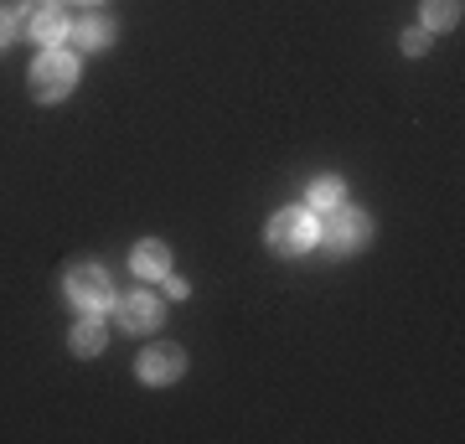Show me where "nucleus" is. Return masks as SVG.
Returning <instances> with one entry per match:
<instances>
[{
	"label": "nucleus",
	"mask_w": 465,
	"mask_h": 444,
	"mask_svg": "<svg viewBox=\"0 0 465 444\" xmlns=\"http://www.w3.org/2000/svg\"><path fill=\"white\" fill-rule=\"evenodd\" d=\"M73 88H78V57L63 52V47H42L36 52L32 73H26V94H32L36 104H63Z\"/></svg>",
	"instance_id": "nucleus-1"
},
{
	"label": "nucleus",
	"mask_w": 465,
	"mask_h": 444,
	"mask_svg": "<svg viewBox=\"0 0 465 444\" xmlns=\"http://www.w3.org/2000/svg\"><path fill=\"white\" fill-rule=\"evenodd\" d=\"M367 243H372V217L362 207H331L326 222H321V232H316V248H326L331 259H351Z\"/></svg>",
	"instance_id": "nucleus-2"
},
{
	"label": "nucleus",
	"mask_w": 465,
	"mask_h": 444,
	"mask_svg": "<svg viewBox=\"0 0 465 444\" xmlns=\"http://www.w3.org/2000/svg\"><path fill=\"white\" fill-rule=\"evenodd\" d=\"M316 232H321V217L311 212V207H280V212L269 217L264 238L280 259H300V253L316 248Z\"/></svg>",
	"instance_id": "nucleus-3"
},
{
	"label": "nucleus",
	"mask_w": 465,
	"mask_h": 444,
	"mask_svg": "<svg viewBox=\"0 0 465 444\" xmlns=\"http://www.w3.org/2000/svg\"><path fill=\"white\" fill-rule=\"evenodd\" d=\"M67 11L63 0H26L16 11V32H26V42H36V47H57V42H67Z\"/></svg>",
	"instance_id": "nucleus-4"
},
{
	"label": "nucleus",
	"mask_w": 465,
	"mask_h": 444,
	"mask_svg": "<svg viewBox=\"0 0 465 444\" xmlns=\"http://www.w3.org/2000/svg\"><path fill=\"white\" fill-rule=\"evenodd\" d=\"M63 295L78 305V311H109L114 305V280L104 263H73L63 280Z\"/></svg>",
	"instance_id": "nucleus-5"
},
{
	"label": "nucleus",
	"mask_w": 465,
	"mask_h": 444,
	"mask_svg": "<svg viewBox=\"0 0 465 444\" xmlns=\"http://www.w3.org/2000/svg\"><path fill=\"white\" fill-rule=\"evenodd\" d=\"M134 378L145 388H171V382L186 378V351L176 341H150L140 357H134Z\"/></svg>",
	"instance_id": "nucleus-6"
},
{
	"label": "nucleus",
	"mask_w": 465,
	"mask_h": 444,
	"mask_svg": "<svg viewBox=\"0 0 465 444\" xmlns=\"http://www.w3.org/2000/svg\"><path fill=\"white\" fill-rule=\"evenodd\" d=\"M161 321H166V305L150 295V290H124V295H114V326L124 336H150V331H161Z\"/></svg>",
	"instance_id": "nucleus-7"
},
{
	"label": "nucleus",
	"mask_w": 465,
	"mask_h": 444,
	"mask_svg": "<svg viewBox=\"0 0 465 444\" xmlns=\"http://www.w3.org/2000/svg\"><path fill=\"white\" fill-rule=\"evenodd\" d=\"M104 346H109L104 311H78V326L67 331V351H73V357H99Z\"/></svg>",
	"instance_id": "nucleus-8"
},
{
	"label": "nucleus",
	"mask_w": 465,
	"mask_h": 444,
	"mask_svg": "<svg viewBox=\"0 0 465 444\" xmlns=\"http://www.w3.org/2000/svg\"><path fill=\"white\" fill-rule=\"evenodd\" d=\"M67 42H73L78 52H104V47H114V21L94 11V16H84V21H73V26H67Z\"/></svg>",
	"instance_id": "nucleus-9"
},
{
	"label": "nucleus",
	"mask_w": 465,
	"mask_h": 444,
	"mask_svg": "<svg viewBox=\"0 0 465 444\" xmlns=\"http://www.w3.org/2000/svg\"><path fill=\"white\" fill-rule=\"evenodd\" d=\"M130 269L140 280H161V274H171V248L161 238H140L130 253Z\"/></svg>",
	"instance_id": "nucleus-10"
},
{
	"label": "nucleus",
	"mask_w": 465,
	"mask_h": 444,
	"mask_svg": "<svg viewBox=\"0 0 465 444\" xmlns=\"http://www.w3.org/2000/svg\"><path fill=\"white\" fill-rule=\"evenodd\" d=\"M341 202H347L341 176H321V182H311V197H305V207H311V212H331V207H341Z\"/></svg>",
	"instance_id": "nucleus-11"
},
{
	"label": "nucleus",
	"mask_w": 465,
	"mask_h": 444,
	"mask_svg": "<svg viewBox=\"0 0 465 444\" xmlns=\"http://www.w3.org/2000/svg\"><path fill=\"white\" fill-rule=\"evenodd\" d=\"M460 0H424V32H455L460 26Z\"/></svg>",
	"instance_id": "nucleus-12"
},
{
	"label": "nucleus",
	"mask_w": 465,
	"mask_h": 444,
	"mask_svg": "<svg viewBox=\"0 0 465 444\" xmlns=\"http://www.w3.org/2000/svg\"><path fill=\"white\" fill-rule=\"evenodd\" d=\"M430 36H434V32H424V26H409V32H403V36H399V47H403V52H409V57H424V52H430V47H434Z\"/></svg>",
	"instance_id": "nucleus-13"
},
{
	"label": "nucleus",
	"mask_w": 465,
	"mask_h": 444,
	"mask_svg": "<svg viewBox=\"0 0 465 444\" xmlns=\"http://www.w3.org/2000/svg\"><path fill=\"white\" fill-rule=\"evenodd\" d=\"M161 284H166V300H186V295H192V284H186L182 274H161Z\"/></svg>",
	"instance_id": "nucleus-14"
},
{
	"label": "nucleus",
	"mask_w": 465,
	"mask_h": 444,
	"mask_svg": "<svg viewBox=\"0 0 465 444\" xmlns=\"http://www.w3.org/2000/svg\"><path fill=\"white\" fill-rule=\"evenodd\" d=\"M11 36H16V16H11V11H0V52L11 47Z\"/></svg>",
	"instance_id": "nucleus-15"
}]
</instances>
